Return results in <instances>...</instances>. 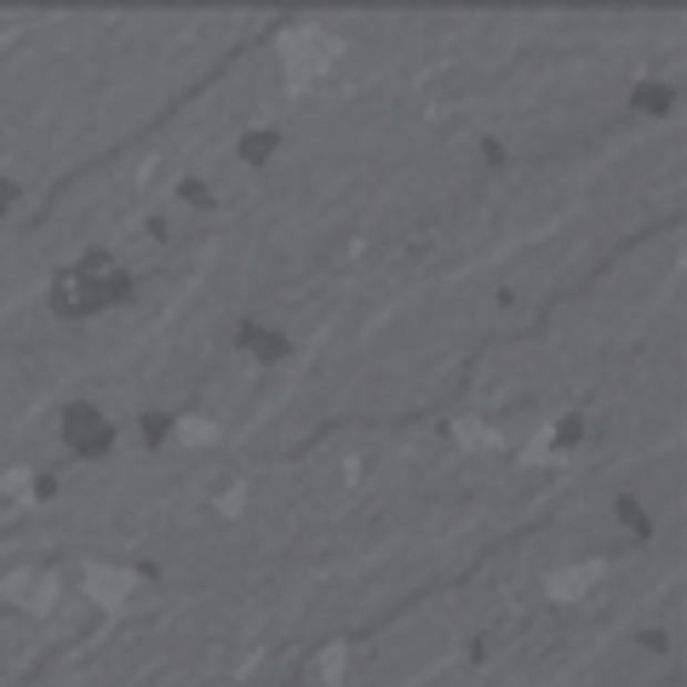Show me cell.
<instances>
[{
	"instance_id": "obj_1",
	"label": "cell",
	"mask_w": 687,
	"mask_h": 687,
	"mask_svg": "<svg viewBox=\"0 0 687 687\" xmlns=\"http://www.w3.org/2000/svg\"><path fill=\"white\" fill-rule=\"evenodd\" d=\"M58 441L69 447V459L98 464V459H110V453H115L121 430H115V419H110V412H103L98 401L75 396V401H63V412H58Z\"/></svg>"
},
{
	"instance_id": "obj_2",
	"label": "cell",
	"mask_w": 687,
	"mask_h": 687,
	"mask_svg": "<svg viewBox=\"0 0 687 687\" xmlns=\"http://www.w3.org/2000/svg\"><path fill=\"white\" fill-rule=\"evenodd\" d=\"M235 350L253 367H287L293 361V338L281 327H269V321H240L235 327Z\"/></svg>"
},
{
	"instance_id": "obj_3",
	"label": "cell",
	"mask_w": 687,
	"mask_h": 687,
	"mask_svg": "<svg viewBox=\"0 0 687 687\" xmlns=\"http://www.w3.org/2000/svg\"><path fill=\"white\" fill-rule=\"evenodd\" d=\"M47 304H52V316L69 321V327H81V321L98 316L92 298H86V281L75 275V264H69V269H52V281H47Z\"/></svg>"
},
{
	"instance_id": "obj_4",
	"label": "cell",
	"mask_w": 687,
	"mask_h": 687,
	"mask_svg": "<svg viewBox=\"0 0 687 687\" xmlns=\"http://www.w3.org/2000/svg\"><path fill=\"white\" fill-rule=\"evenodd\" d=\"M630 115H642V121L676 115V86H670V81H636V86H630Z\"/></svg>"
},
{
	"instance_id": "obj_5",
	"label": "cell",
	"mask_w": 687,
	"mask_h": 687,
	"mask_svg": "<svg viewBox=\"0 0 687 687\" xmlns=\"http://www.w3.org/2000/svg\"><path fill=\"white\" fill-rule=\"evenodd\" d=\"M613 522L625 527L630 539H653V515H647V504H642L636 493H618V499H613Z\"/></svg>"
},
{
	"instance_id": "obj_6",
	"label": "cell",
	"mask_w": 687,
	"mask_h": 687,
	"mask_svg": "<svg viewBox=\"0 0 687 687\" xmlns=\"http://www.w3.org/2000/svg\"><path fill=\"white\" fill-rule=\"evenodd\" d=\"M275 150H281V132H275V126H253V132H240V161L264 166V161H275Z\"/></svg>"
},
{
	"instance_id": "obj_7",
	"label": "cell",
	"mask_w": 687,
	"mask_h": 687,
	"mask_svg": "<svg viewBox=\"0 0 687 687\" xmlns=\"http://www.w3.org/2000/svg\"><path fill=\"white\" fill-rule=\"evenodd\" d=\"M137 435H144V447H166L172 435H178V419L161 412V407H144L137 412Z\"/></svg>"
},
{
	"instance_id": "obj_8",
	"label": "cell",
	"mask_w": 687,
	"mask_h": 687,
	"mask_svg": "<svg viewBox=\"0 0 687 687\" xmlns=\"http://www.w3.org/2000/svg\"><path fill=\"white\" fill-rule=\"evenodd\" d=\"M584 435H591V419H584V412H567V419L556 424V447L567 453V447H584Z\"/></svg>"
},
{
	"instance_id": "obj_9",
	"label": "cell",
	"mask_w": 687,
	"mask_h": 687,
	"mask_svg": "<svg viewBox=\"0 0 687 687\" xmlns=\"http://www.w3.org/2000/svg\"><path fill=\"white\" fill-rule=\"evenodd\" d=\"M18 195H23L18 178H7V172H0V213H7V206H18Z\"/></svg>"
}]
</instances>
